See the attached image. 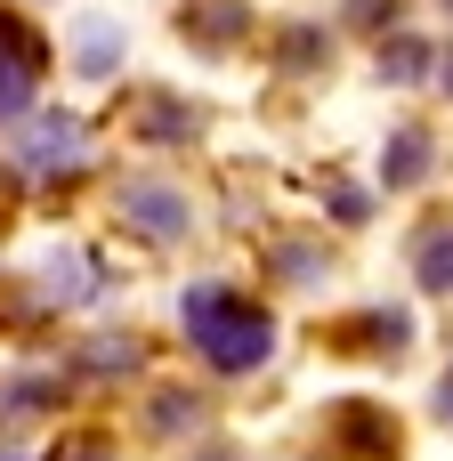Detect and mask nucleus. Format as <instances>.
<instances>
[{"mask_svg": "<svg viewBox=\"0 0 453 461\" xmlns=\"http://www.w3.org/2000/svg\"><path fill=\"white\" fill-rule=\"evenodd\" d=\"M438 89H453V49H446V57H438Z\"/></svg>", "mask_w": 453, "mask_h": 461, "instance_id": "obj_11", "label": "nucleus"}, {"mask_svg": "<svg viewBox=\"0 0 453 461\" xmlns=\"http://www.w3.org/2000/svg\"><path fill=\"white\" fill-rule=\"evenodd\" d=\"M57 461H113V446H105V438H81L73 454H57Z\"/></svg>", "mask_w": 453, "mask_h": 461, "instance_id": "obj_9", "label": "nucleus"}, {"mask_svg": "<svg viewBox=\"0 0 453 461\" xmlns=\"http://www.w3.org/2000/svg\"><path fill=\"white\" fill-rule=\"evenodd\" d=\"M430 178V130H397L381 154V186H421Z\"/></svg>", "mask_w": 453, "mask_h": 461, "instance_id": "obj_5", "label": "nucleus"}, {"mask_svg": "<svg viewBox=\"0 0 453 461\" xmlns=\"http://www.w3.org/2000/svg\"><path fill=\"white\" fill-rule=\"evenodd\" d=\"M178 316H186V340H195V357H203L211 373H259L267 348H276L267 308L243 300V292H227V284H195V292L178 300Z\"/></svg>", "mask_w": 453, "mask_h": 461, "instance_id": "obj_1", "label": "nucleus"}, {"mask_svg": "<svg viewBox=\"0 0 453 461\" xmlns=\"http://www.w3.org/2000/svg\"><path fill=\"white\" fill-rule=\"evenodd\" d=\"M122 211L154 235V243H178L186 235V194L178 186H162V178H138V186H122Z\"/></svg>", "mask_w": 453, "mask_h": 461, "instance_id": "obj_4", "label": "nucleus"}, {"mask_svg": "<svg viewBox=\"0 0 453 461\" xmlns=\"http://www.w3.org/2000/svg\"><path fill=\"white\" fill-rule=\"evenodd\" d=\"M203 461H235V454H227V446H211V454H203Z\"/></svg>", "mask_w": 453, "mask_h": 461, "instance_id": "obj_12", "label": "nucleus"}, {"mask_svg": "<svg viewBox=\"0 0 453 461\" xmlns=\"http://www.w3.org/2000/svg\"><path fill=\"white\" fill-rule=\"evenodd\" d=\"M413 276H421V292L453 300V219H446V227H430V235L413 243Z\"/></svg>", "mask_w": 453, "mask_h": 461, "instance_id": "obj_6", "label": "nucleus"}, {"mask_svg": "<svg viewBox=\"0 0 453 461\" xmlns=\"http://www.w3.org/2000/svg\"><path fill=\"white\" fill-rule=\"evenodd\" d=\"M438 421H446V429H453V373H446V381H438Z\"/></svg>", "mask_w": 453, "mask_h": 461, "instance_id": "obj_10", "label": "nucleus"}, {"mask_svg": "<svg viewBox=\"0 0 453 461\" xmlns=\"http://www.w3.org/2000/svg\"><path fill=\"white\" fill-rule=\"evenodd\" d=\"M32 81H41V41H32V24L0 16V122H16L32 105Z\"/></svg>", "mask_w": 453, "mask_h": 461, "instance_id": "obj_2", "label": "nucleus"}, {"mask_svg": "<svg viewBox=\"0 0 453 461\" xmlns=\"http://www.w3.org/2000/svg\"><path fill=\"white\" fill-rule=\"evenodd\" d=\"M430 65H438V49H430V41H405V32H397V41H381V81H421Z\"/></svg>", "mask_w": 453, "mask_h": 461, "instance_id": "obj_7", "label": "nucleus"}, {"mask_svg": "<svg viewBox=\"0 0 453 461\" xmlns=\"http://www.w3.org/2000/svg\"><path fill=\"white\" fill-rule=\"evenodd\" d=\"M81 138H89V130H81L73 113H41L32 138L16 146V162H24V170H81Z\"/></svg>", "mask_w": 453, "mask_h": 461, "instance_id": "obj_3", "label": "nucleus"}, {"mask_svg": "<svg viewBox=\"0 0 453 461\" xmlns=\"http://www.w3.org/2000/svg\"><path fill=\"white\" fill-rule=\"evenodd\" d=\"M357 8V24H397V0H349Z\"/></svg>", "mask_w": 453, "mask_h": 461, "instance_id": "obj_8", "label": "nucleus"}]
</instances>
